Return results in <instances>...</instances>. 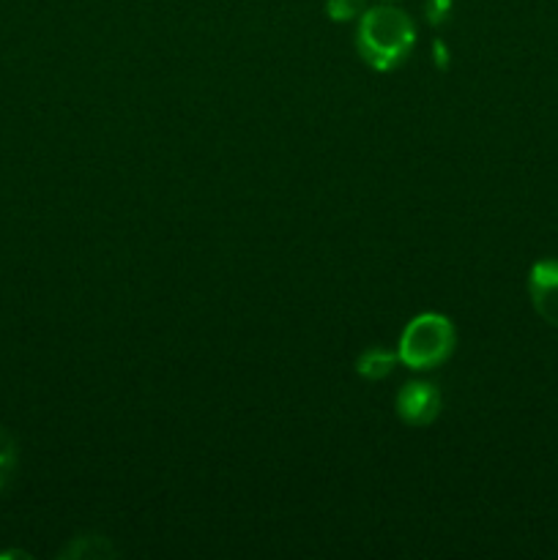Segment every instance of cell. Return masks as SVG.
Listing matches in <instances>:
<instances>
[{"instance_id": "6da1fadb", "label": "cell", "mask_w": 558, "mask_h": 560, "mask_svg": "<svg viewBox=\"0 0 558 560\" xmlns=\"http://www.w3.org/2000/svg\"><path fill=\"white\" fill-rule=\"evenodd\" d=\"M416 44V25L403 9L370 5L359 16L356 49L361 60L375 71H394L408 60Z\"/></svg>"}, {"instance_id": "7a4b0ae2", "label": "cell", "mask_w": 558, "mask_h": 560, "mask_svg": "<svg viewBox=\"0 0 558 560\" xmlns=\"http://www.w3.org/2000/svg\"><path fill=\"white\" fill-rule=\"evenodd\" d=\"M457 345L452 320L441 312H421L399 334L397 359L408 370H432L441 366Z\"/></svg>"}, {"instance_id": "3957f363", "label": "cell", "mask_w": 558, "mask_h": 560, "mask_svg": "<svg viewBox=\"0 0 558 560\" xmlns=\"http://www.w3.org/2000/svg\"><path fill=\"white\" fill-rule=\"evenodd\" d=\"M443 397L432 383H405L397 394V416L408 427H430L441 416Z\"/></svg>"}, {"instance_id": "277c9868", "label": "cell", "mask_w": 558, "mask_h": 560, "mask_svg": "<svg viewBox=\"0 0 558 560\" xmlns=\"http://www.w3.org/2000/svg\"><path fill=\"white\" fill-rule=\"evenodd\" d=\"M531 306L547 326L558 328V260H536L528 271Z\"/></svg>"}, {"instance_id": "5b68a950", "label": "cell", "mask_w": 558, "mask_h": 560, "mask_svg": "<svg viewBox=\"0 0 558 560\" xmlns=\"http://www.w3.org/2000/svg\"><path fill=\"white\" fill-rule=\"evenodd\" d=\"M118 556L113 541L102 534H82L74 536L69 545L60 550V558L66 560H109Z\"/></svg>"}, {"instance_id": "8992f818", "label": "cell", "mask_w": 558, "mask_h": 560, "mask_svg": "<svg viewBox=\"0 0 558 560\" xmlns=\"http://www.w3.org/2000/svg\"><path fill=\"white\" fill-rule=\"evenodd\" d=\"M399 364L397 353L383 348H370L356 359V372H359L364 381H383L394 372V366Z\"/></svg>"}, {"instance_id": "52a82bcc", "label": "cell", "mask_w": 558, "mask_h": 560, "mask_svg": "<svg viewBox=\"0 0 558 560\" xmlns=\"http://www.w3.org/2000/svg\"><path fill=\"white\" fill-rule=\"evenodd\" d=\"M16 468V443L11 432L0 424V490L11 481Z\"/></svg>"}, {"instance_id": "ba28073f", "label": "cell", "mask_w": 558, "mask_h": 560, "mask_svg": "<svg viewBox=\"0 0 558 560\" xmlns=\"http://www.w3.org/2000/svg\"><path fill=\"white\" fill-rule=\"evenodd\" d=\"M367 9H370V0H326V14L334 22L359 20Z\"/></svg>"}, {"instance_id": "9c48e42d", "label": "cell", "mask_w": 558, "mask_h": 560, "mask_svg": "<svg viewBox=\"0 0 558 560\" xmlns=\"http://www.w3.org/2000/svg\"><path fill=\"white\" fill-rule=\"evenodd\" d=\"M454 0H427V22L432 27H443L452 16Z\"/></svg>"}, {"instance_id": "30bf717a", "label": "cell", "mask_w": 558, "mask_h": 560, "mask_svg": "<svg viewBox=\"0 0 558 560\" xmlns=\"http://www.w3.org/2000/svg\"><path fill=\"white\" fill-rule=\"evenodd\" d=\"M432 60H435V66L441 71L449 69V49L441 38H435V42H432Z\"/></svg>"}]
</instances>
